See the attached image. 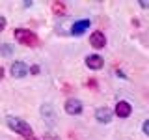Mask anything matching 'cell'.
Returning a JSON list of instances; mask_svg holds the SVG:
<instances>
[{
  "label": "cell",
  "instance_id": "30bf717a",
  "mask_svg": "<svg viewBox=\"0 0 149 140\" xmlns=\"http://www.w3.org/2000/svg\"><path fill=\"white\" fill-rule=\"evenodd\" d=\"M52 11L56 15H63L65 13V4L63 2H52Z\"/></svg>",
  "mask_w": 149,
  "mask_h": 140
},
{
  "label": "cell",
  "instance_id": "9c48e42d",
  "mask_svg": "<svg viewBox=\"0 0 149 140\" xmlns=\"http://www.w3.org/2000/svg\"><path fill=\"white\" fill-rule=\"evenodd\" d=\"M88 26H90V21H86V19H84V21H77V22L73 24V28H71V34L80 36L82 32L88 30Z\"/></svg>",
  "mask_w": 149,
  "mask_h": 140
},
{
  "label": "cell",
  "instance_id": "7a4b0ae2",
  "mask_svg": "<svg viewBox=\"0 0 149 140\" xmlns=\"http://www.w3.org/2000/svg\"><path fill=\"white\" fill-rule=\"evenodd\" d=\"M15 39L22 45H28V47H36L37 45V36L30 30H24V28H17L15 30Z\"/></svg>",
  "mask_w": 149,
  "mask_h": 140
},
{
  "label": "cell",
  "instance_id": "52a82bcc",
  "mask_svg": "<svg viewBox=\"0 0 149 140\" xmlns=\"http://www.w3.org/2000/svg\"><path fill=\"white\" fill-rule=\"evenodd\" d=\"M95 118H97V121H101V123H108V121L112 120V110L106 108V106L104 108L101 106V108L95 110Z\"/></svg>",
  "mask_w": 149,
  "mask_h": 140
},
{
  "label": "cell",
  "instance_id": "9a60e30c",
  "mask_svg": "<svg viewBox=\"0 0 149 140\" xmlns=\"http://www.w3.org/2000/svg\"><path fill=\"white\" fill-rule=\"evenodd\" d=\"M32 73H34V75L39 73V67H37V65H34V67H32Z\"/></svg>",
  "mask_w": 149,
  "mask_h": 140
},
{
  "label": "cell",
  "instance_id": "7c38bea8",
  "mask_svg": "<svg viewBox=\"0 0 149 140\" xmlns=\"http://www.w3.org/2000/svg\"><path fill=\"white\" fill-rule=\"evenodd\" d=\"M2 52H4V54H9V52H11V47H8V45H2Z\"/></svg>",
  "mask_w": 149,
  "mask_h": 140
},
{
  "label": "cell",
  "instance_id": "277c9868",
  "mask_svg": "<svg viewBox=\"0 0 149 140\" xmlns=\"http://www.w3.org/2000/svg\"><path fill=\"white\" fill-rule=\"evenodd\" d=\"M90 43L93 49H102L106 43V39H104V34L102 32H93V34L90 36Z\"/></svg>",
  "mask_w": 149,
  "mask_h": 140
},
{
  "label": "cell",
  "instance_id": "8fae6325",
  "mask_svg": "<svg viewBox=\"0 0 149 140\" xmlns=\"http://www.w3.org/2000/svg\"><path fill=\"white\" fill-rule=\"evenodd\" d=\"M143 133H146L147 136H149V120H147V121H143Z\"/></svg>",
  "mask_w": 149,
  "mask_h": 140
},
{
  "label": "cell",
  "instance_id": "6da1fadb",
  "mask_svg": "<svg viewBox=\"0 0 149 140\" xmlns=\"http://www.w3.org/2000/svg\"><path fill=\"white\" fill-rule=\"evenodd\" d=\"M6 123H8V127L9 129H13V131H17L19 134H22L26 140H30V138H34V133H32V127L26 123V121H22V120H17V118H13V116H9V118L6 120Z\"/></svg>",
  "mask_w": 149,
  "mask_h": 140
},
{
  "label": "cell",
  "instance_id": "8992f818",
  "mask_svg": "<svg viewBox=\"0 0 149 140\" xmlns=\"http://www.w3.org/2000/svg\"><path fill=\"white\" fill-rule=\"evenodd\" d=\"M102 64H104V62H102V56H99V54H90L86 58V65L90 69H101Z\"/></svg>",
  "mask_w": 149,
  "mask_h": 140
},
{
  "label": "cell",
  "instance_id": "5bb4252c",
  "mask_svg": "<svg viewBox=\"0 0 149 140\" xmlns=\"http://www.w3.org/2000/svg\"><path fill=\"white\" fill-rule=\"evenodd\" d=\"M140 6H142V8H149V2H146V0H143V2H140Z\"/></svg>",
  "mask_w": 149,
  "mask_h": 140
},
{
  "label": "cell",
  "instance_id": "4fadbf2b",
  "mask_svg": "<svg viewBox=\"0 0 149 140\" xmlns=\"http://www.w3.org/2000/svg\"><path fill=\"white\" fill-rule=\"evenodd\" d=\"M4 24H6V19L0 17V28H4Z\"/></svg>",
  "mask_w": 149,
  "mask_h": 140
},
{
  "label": "cell",
  "instance_id": "ba28073f",
  "mask_svg": "<svg viewBox=\"0 0 149 140\" xmlns=\"http://www.w3.org/2000/svg\"><path fill=\"white\" fill-rule=\"evenodd\" d=\"M130 105L127 101H119L118 105H116V114L119 116V118H127V116H130Z\"/></svg>",
  "mask_w": 149,
  "mask_h": 140
},
{
  "label": "cell",
  "instance_id": "5b68a950",
  "mask_svg": "<svg viewBox=\"0 0 149 140\" xmlns=\"http://www.w3.org/2000/svg\"><path fill=\"white\" fill-rule=\"evenodd\" d=\"M30 71V69H28V65L26 64H22V62H15L11 65V75L15 78H21V77H24V75Z\"/></svg>",
  "mask_w": 149,
  "mask_h": 140
},
{
  "label": "cell",
  "instance_id": "2e32d148",
  "mask_svg": "<svg viewBox=\"0 0 149 140\" xmlns=\"http://www.w3.org/2000/svg\"><path fill=\"white\" fill-rule=\"evenodd\" d=\"M30 140H37V138H36V136H34V138H30Z\"/></svg>",
  "mask_w": 149,
  "mask_h": 140
},
{
  "label": "cell",
  "instance_id": "3957f363",
  "mask_svg": "<svg viewBox=\"0 0 149 140\" xmlns=\"http://www.w3.org/2000/svg\"><path fill=\"white\" fill-rule=\"evenodd\" d=\"M65 110H67V114H80L82 112V103L78 99H69L65 101Z\"/></svg>",
  "mask_w": 149,
  "mask_h": 140
}]
</instances>
